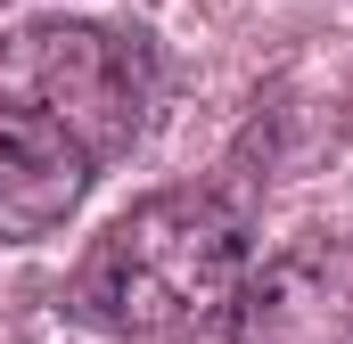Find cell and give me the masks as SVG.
<instances>
[{"label":"cell","instance_id":"obj_1","mask_svg":"<svg viewBox=\"0 0 353 344\" xmlns=\"http://www.w3.org/2000/svg\"><path fill=\"white\" fill-rule=\"evenodd\" d=\"M247 287V213L222 189L140 197L74 270V312L107 336H197Z\"/></svg>","mask_w":353,"mask_h":344},{"label":"cell","instance_id":"obj_4","mask_svg":"<svg viewBox=\"0 0 353 344\" xmlns=\"http://www.w3.org/2000/svg\"><path fill=\"white\" fill-rule=\"evenodd\" d=\"M90 197V156L33 107H0V246H33L66 230Z\"/></svg>","mask_w":353,"mask_h":344},{"label":"cell","instance_id":"obj_2","mask_svg":"<svg viewBox=\"0 0 353 344\" xmlns=\"http://www.w3.org/2000/svg\"><path fill=\"white\" fill-rule=\"evenodd\" d=\"M0 83L33 115H50L90 164L132 156L157 115V58L132 33H107L90 17H41L0 41Z\"/></svg>","mask_w":353,"mask_h":344},{"label":"cell","instance_id":"obj_3","mask_svg":"<svg viewBox=\"0 0 353 344\" xmlns=\"http://www.w3.org/2000/svg\"><path fill=\"white\" fill-rule=\"evenodd\" d=\"M230 328L239 344H353V238H304L247 270Z\"/></svg>","mask_w":353,"mask_h":344}]
</instances>
